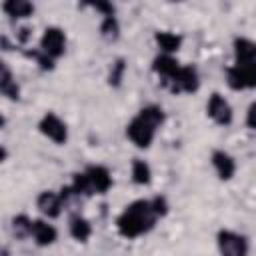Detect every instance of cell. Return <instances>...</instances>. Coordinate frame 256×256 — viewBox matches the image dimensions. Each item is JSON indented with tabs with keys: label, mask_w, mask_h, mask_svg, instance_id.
<instances>
[{
	"label": "cell",
	"mask_w": 256,
	"mask_h": 256,
	"mask_svg": "<svg viewBox=\"0 0 256 256\" xmlns=\"http://www.w3.org/2000/svg\"><path fill=\"white\" fill-rule=\"evenodd\" d=\"M156 218L158 216L150 200H136L124 208V212L116 220V226L124 238H138L148 230H152Z\"/></svg>",
	"instance_id": "6da1fadb"
},
{
	"label": "cell",
	"mask_w": 256,
	"mask_h": 256,
	"mask_svg": "<svg viewBox=\"0 0 256 256\" xmlns=\"http://www.w3.org/2000/svg\"><path fill=\"white\" fill-rule=\"evenodd\" d=\"M164 122V112L158 106H146L142 108L132 122L126 126V134L128 138L138 146V148H148L154 140L156 128Z\"/></svg>",
	"instance_id": "7a4b0ae2"
},
{
	"label": "cell",
	"mask_w": 256,
	"mask_h": 256,
	"mask_svg": "<svg viewBox=\"0 0 256 256\" xmlns=\"http://www.w3.org/2000/svg\"><path fill=\"white\" fill-rule=\"evenodd\" d=\"M228 86L232 90L256 88V60L254 62H236L228 68Z\"/></svg>",
	"instance_id": "3957f363"
},
{
	"label": "cell",
	"mask_w": 256,
	"mask_h": 256,
	"mask_svg": "<svg viewBox=\"0 0 256 256\" xmlns=\"http://www.w3.org/2000/svg\"><path fill=\"white\" fill-rule=\"evenodd\" d=\"M218 250L222 256H246L248 254V242L244 236L230 232V230H220L218 232Z\"/></svg>",
	"instance_id": "277c9868"
},
{
	"label": "cell",
	"mask_w": 256,
	"mask_h": 256,
	"mask_svg": "<svg viewBox=\"0 0 256 256\" xmlns=\"http://www.w3.org/2000/svg\"><path fill=\"white\" fill-rule=\"evenodd\" d=\"M64 48H66L64 32L60 28H56V26L46 28L44 34H42V40H40V50L54 60V58H58V56L64 54Z\"/></svg>",
	"instance_id": "5b68a950"
},
{
	"label": "cell",
	"mask_w": 256,
	"mask_h": 256,
	"mask_svg": "<svg viewBox=\"0 0 256 256\" xmlns=\"http://www.w3.org/2000/svg\"><path fill=\"white\" fill-rule=\"evenodd\" d=\"M38 128H40V132H42L46 138H50V140L56 142V144H64V142L68 140L66 124H64L56 114H52V112L44 114V118L40 120Z\"/></svg>",
	"instance_id": "8992f818"
},
{
	"label": "cell",
	"mask_w": 256,
	"mask_h": 256,
	"mask_svg": "<svg viewBox=\"0 0 256 256\" xmlns=\"http://www.w3.org/2000/svg\"><path fill=\"white\" fill-rule=\"evenodd\" d=\"M198 72L194 66H182L176 80L170 84L172 92H196L198 90Z\"/></svg>",
	"instance_id": "52a82bcc"
},
{
	"label": "cell",
	"mask_w": 256,
	"mask_h": 256,
	"mask_svg": "<svg viewBox=\"0 0 256 256\" xmlns=\"http://www.w3.org/2000/svg\"><path fill=\"white\" fill-rule=\"evenodd\" d=\"M208 116L214 122L226 126V124L232 122V108L220 94H212L210 100H208Z\"/></svg>",
	"instance_id": "ba28073f"
},
{
	"label": "cell",
	"mask_w": 256,
	"mask_h": 256,
	"mask_svg": "<svg viewBox=\"0 0 256 256\" xmlns=\"http://www.w3.org/2000/svg\"><path fill=\"white\" fill-rule=\"evenodd\" d=\"M152 68H154V72H156L158 76H162V78H164V82H166L168 86L176 80V76H178V72H180L178 62H176L170 54H162V56L154 58Z\"/></svg>",
	"instance_id": "9c48e42d"
},
{
	"label": "cell",
	"mask_w": 256,
	"mask_h": 256,
	"mask_svg": "<svg viewBox=\"0 0 256 256\" xmlns=\"http://www.w3.org/2000/svg\"><path fill=\"white\" fill-rule=\"evenodd\" d=\"M86 174H88V178H90V184H92L94 192L104 194V192L110 190V186H112V176H110L108 168L98 166V164H96V166H88Z\"/></svg>",
	"instance_id": "30bf717a"
},
{
	"label": "cell",
	"mask_w": 256,
	"mask_h": 256,
	"mask_svg": "<svg viewBox=\"0 0 256 256\" xmlns=\"http://www.w3.org/2000/svg\"><path fill=\"white\" fill-rule=\"evenodd\" d=\"M36 204H38L40 212H42L44 216H48V218H56V216L62 212V206H64L60 194H54V192H50V190L42 192V194L38 196Z\"/></svg>",
	"instance_id": "8fae6325"
},
{
	"label": "cell",
	"mask_w": 256,
	"mask_h": 256,
	"mask_svg": "<svg viewBox=\"0 0 256 256\" xmlns=\"http://www.w3.org/2000/svg\"><path fill=\"white\" fill-rule=\"evenodd\" d=\"M212 164H214V168H216V172H218V176L222 180H230L234 176V172H236L234 158L230 154H226L224 150H214L212 152Z\"/></svg>",
	"instance_id": "7c38bea8"
},
{
	"label": "cell",
	"mask_w": 256,
	"mask_h": 256,
	"mask_svg": "<svg viewBox=\"0 0 256 256\" xmlns=\"http://www.w3.org/2000/svg\"><path fill=\"white\" fill-rule=\"evenodd\" d=\"M32 236L40 246H48L56 240V228L44 220H34V228H32Z\"/></svg>",
	"instance_id": "4fadbf2b"
},
{
	"label": "cell",
	"mask_w": 256,
	"mask_h": 256,
	"mask_svg": "<svg viewBox=\"0 0 256 256\" xmlns=\"http://www.w3.org/2000/svg\"><path fill=\"white\" fill-rule=\"evenodd\" d=\"M234 56L236 62H254L256 60V42L248 38H236L234 40Z\"/></svg>",
	"instance_id": "5bb4252c"
},
{
	"label": "cell",
	"mask_w": 256,
	"mask_h": 256,
	"mask_svg": "<svg viewBox=\"0 0 256 256\" xmlns=\"http://www.w3.org/2000/svg\"><path fill=\"white\" fill-rule=\"evenodd\" d=\"M2 8L10 18H28L34 12V6L26 0H8L4 2Z\"/></svg>",
	"instance_id": "9a60e30c"
},
{
	"label": "cell",
	"mask_w": 256,
	"mask_h": 256,
	"mask_svg": "<svg viewBox=\"0 0 256 256\" xmlns=\"http://www.w3.org/2000/svg\"><path fill=\"white\" fill-rule=\"evenodd\" d=\"M0 90H2V94H4L6 98H10V100H18V98H20L18 84H16V80L12 78V74H10V70H8V66H6V64H2V80H0Z\"/></svg>",
	"instance_id": "2e32d148"
},
{
	"label": "cell",
	"mask_w": 256,
	"mask_h": 256,
	"mask_svg": "<svg viewBox=\"0 0 256 256\" xmlns=\"http://www.w3.org/2000/svg\"><path fill=\"white\" fill-rule=\"evenodd\" d=\"M70 234H72L78 242H86V240L90 238V234H92V226H90V222H88L86 218H82V216H72V220H70Z\"/></svg>",
	"instance_id": "e0dca14e"
},
{
	"label": "cell",
	"mask_w": 256,
	"mask_h": 256,
	"mask_svg": "<svg viewBox=\"0 0 256 256\" xmlns=\"http://www.w3.org/2000/svg\"><path fill=\"white\" fill-rule=\"evenodd\" d=\"M156 44L166 52V54H170V52H176L178 48H180V44H182V38L178 36V34H172V32H156Z\"/></svg>",
	"instance_id": "ac0fdd59"
},
{
	"label": "cell",
	"mask_w": 256,
	"mask_h": 256,
	"mask_svg": "<svg viewBox=\"0 0 256 256\" xmlns=\"http://www.w3.org/2000/svg\"><path fill=\"white\" fill-rule=\"evenodd\" d=\"M32 228H34V222L24 216V214H18L12 218V234L16 238H28L32 236Z\"/></svg>",
	"instance_id": "d6986e66"
},
{
	"label": "cell",
	"mask_w": 256,
	"mask_h": 256,
	"mask_svg": "<svg viewBox=\"0 0 256 256\" xmlns=\"http://www.w3.org/2000/svg\"><path fill=\"white\" fill-rule=\"evenodd\" d=\"M100 34H102V38L108 40V42L118 40V36H120V26H118L116 16H104V20H102V24H100Z\"/></svg>",
	"instance_id": "ffe728a7"
},
{
	"label": "cell",
	"mask_w": 256,
	"mask_h": 256,
	"mask_svg": "<svg viewBox=\"0 0 256 256\" xmlns=\"http://www.w3.org/2000/svg\"><path fill=\"white\" fill-rule=\"evenodd\" d=\"M150 176H152L150 166H148L144 160L136 158V160L132 162V180H134L136 184H148V182H150Z\"/></svg>",
	"instance_id": "44dd1931"
},
{
	"label": "cell",
	"mask_w": 256,
	"mask_h": 256,
	"mask_svg": "<svg viewBox=\"0 0 256 256\" xmlns=\"http://www.w3.org/2000/svg\"><path fill=\"white\" fill-rule=\"evenodd\" d=\"M72 188L82 196V198H88L94 194V188L90 184V178L86 172H76L74 174V180H72Z\"/></svg>",
	"instance_id": "7402d4cb"
},
{
	"label": "cell",
	"mask_w": 256,
	"mask_h": 256,
	"mask_svg": "<svg viewBox=\"0 0 256 256\" xmlns=\"http://www.w3.org/2000/svg\"><path fill=\"white\" fill-rule=\"evenodd\" d=\"M26 56L34 58L42 70H52V68H54V60H52L50 56H46L42 50H28V52H26Z\"/></svg>",
	"instance_id": "603a6c76"
},
{
	"label": "cell",
	"mask_w": 256,
	"mask_h": 256,
	"mask_svg": "<svg viewBox=\"0 0 256 256\" xmlns=\"http://www.w3.org/2000/svg\"><path fill=\"white\" fill-rule=\"evenodd\" d=\"M124 70H126V64H124V60H116V62L112 64V70H110V76H108V82H110L112 86H118V84L122 82V76H124Z\"/></svg>",
	"instance_id": "cb8c5ba5"
},
{
	"label": "cell",
	"mask_w": 256,
	"mask_h": 256,
	"mask_svg": "<svg viewBox=\"0 0 256 256\" xmlns=\"http://www.w3.org/2000/svg\"><path fill=\"white\" fill-rule=\"evenodd\" d=\"M150 202H152V208H154L156 216H164V214L168 212V204H166V198H164V196H156V198L150 200Z\"/></svg>",
	"instance_id": "d4e9b609"
},
{
	"label": "cell",
	"mask_w": 256,
	"mask_h": 256,
	"mask_svg": "<svg viewBox=\"0 0 256 256\" xmlns=\"http://www.w3.org/2000/svg\"><path fill=\"white\" fill-rule=\"evenodd\" d=\"M246 124H248V128L256 130V102H252V104L248 106V112H246Z\"/></svg>",
	"instance_id": "484cf974"
},
{
	"label": "cell",
	"mask_w": 256,
	"mask_h": 256,
	"mask_svg": "<svg viewBox=\"0 0 256 256\" xmlns=\"http://www.w3.org/2000/svg\"><path fill=\"white\" fill-rule=\"evenodd\" d=\"M96 10H100L104 16H114V6L110 4V2H96V4H92Z\"/></svg>",
	"instance_id": "4316f807"
},
{
	"label": "cell",
	"mask_w": 256,
	"mask_h": 256,
	"mask_svg": "<svg viewBox=\"0 0 256 256\" xmlns=\"http://www.w3.org/2000/svg\"><path fill=\"white\" fill-rule=\"evenodd\" d=\"M30 34H32V32H30V28H28V26H24V28H20V32H18V40H20L22 44H26V42H28V38H30Z\"/></svg>",
	"instance_id": "83f0119b"
}]
</instances>
